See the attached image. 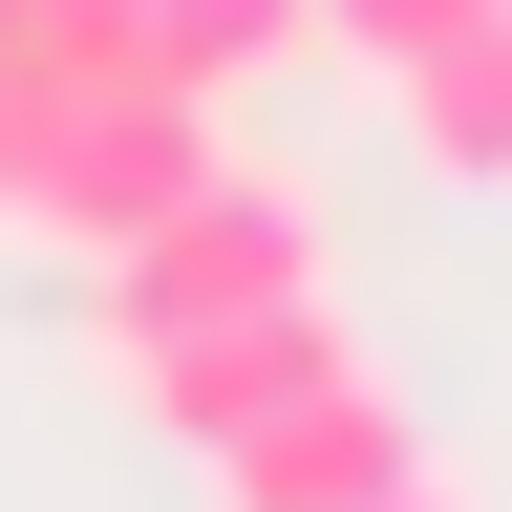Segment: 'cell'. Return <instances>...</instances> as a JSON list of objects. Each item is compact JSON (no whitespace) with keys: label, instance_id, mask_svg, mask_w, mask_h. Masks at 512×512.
Masks as SVG:
<instances>
[{"label":"cell","instance_id":"1","mask_svg":"<svg viewBox=\"0 0 512 512\" xmlns=\"http://www.w3.org/2000/svg\"><path fill=\"white\" fill-rule=\"evenodd\" d=\"M278 299H320V214H299V171H214L192 214H150V235L107 256L86 363H128V342H192V320H278Z\"/></svg>","mask_w":512,"mask_h":512},{"label":"cell","instance_id":"2","mask_svg":"<svg viewBox=\"0 0 512 512\" xmlns=\"http://www.w3.org/2000/svg\"><path fill=\"white\" fill-rule=\"evenodd\" d=\"M342 363H363V342H342V299H278V320H192V342H128L107 384H128L171 448H192V470H214V448H256L299 384H342Z\"/></svg>","mask_w":512,"mask_h":512},{"label":"cell","instance_id":"3","mask_svg":"<svg viewBox=\"0 0 512 512\" xmlns=\"http://www.w3.org/2000/svg\"><path fill=\"white\" fill-rule=\"evenodd\" d=\"M384 491H427V427H406V384H384V363L299 384L256 448H214V512H384Z\"/></svg>","mask_w":512,"mask_h":512},{"label":"cell","instance_id":"4","mask_svg":"<svg viewBox=\"0 0 512 512\" xmlns=\"http://www.w3.org/2000/svg\"><path fill=\"white\" fill-rule=\"evenodd\" d=\"M384 128H406L427 192H512V0H491V22H448L427 64H384Z\"/></svg>","mask_w":512,"mask_h":512},{"label":"cell","instance_id":"5","mask_svg":"<svg viewBox=\"0 0 512 512\" xmlns=\"http://www.w3.org/2000/svg\"><path fill=\"white\" fill-rule=\"evenodd\" d=\"M320 43V0H150V64L192 107H235V86H278V64Z\"/></svg>","mask_w":512,"mask_h":512},{"label":"cell","instance_id":"6","mask_svg":"<svg viewBox=\"0 0 512 512\" xmlns=\"http://www.w3.org/2000/svg\"><path fill=\"white\" fill-rule=\"evenodd\" d=\"M0 64H43V86H171L150 0H0Z\"/></svg>","mask_w":512,"mask_h":512},{"label":"cell","instance_id":"7","mask_svg":"<svg viewBox=\"0 0 512 512\" xmlns=\"http://www.w3.org/2000/svg\"><path fill=\"white\" fill-rule=\"evenodd\" d=\"M448 22H491V0H320V43H342V64H427Z\"/></svg>","mask_w":512,"mask_h":512},{"label":"cell","instance_id":"8","mask_svg":"<svg viewBox=\"0 0 512 512\" xmlns=\"http://www.w3.org/2000/svg\"><path fill=\"white\" fill-rule=\"evenodd\" d=\"M384 512H491V491H470V470H448V448H427V491H384Z\"/></svg>","mask_w":512,"mask_h":512}]
</instances>
